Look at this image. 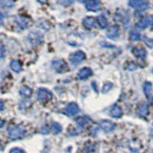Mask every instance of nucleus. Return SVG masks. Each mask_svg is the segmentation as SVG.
I'll use <instances>...</instances> for the list:
<instances>
[{
  "instance_id": "33",
  "label": "nucleus",
  "mask_w": 153,
  "mask_h": 153,
  "mask_svg": "<svg viewBox=\"0 0 153 153\" xmlns=\"http://www.w3.org/2000/svg\"><path fill=\"white\" fill-rule=\"evenodd\" d=\"M136 69H137V65L134 63V62H130L127 66V70H129V71H134Z\"/></svg>"
},
{
  "instance_id": "5",
  "label": "nucleus",
  "mask_w": 153,
  "mask_h": 153,
  "mask_svg": "<svg viewBox=\"0 0 153 153\" xmlns=\"http://www.w3.org/2000/svg\"><path fill=\"white\" fill-rule=\"evenodd\" d=\"M28 40L31 44L37 45V44H39V43H41V41L43 40V36L40 33L33 31L28 35Z\"/></svg>"
},
{
  "instance_id": "9",
  "label": "nucleus",
  "mask_w": 153,
  "mask_h": 153,
  "mask_svg": "<svg viewBox=\"0 0 153 153\" xmlns=\"http://www.w3.org/2000/svg\"><path fill=\"white\" fill-rule=\"evenodd\" d=\"M92 75H93L92 69L89 68V67H83V68H81L79 71V73H78V79H80V80L87 79Z\"/></svg>"
},
{
  "instance_id": "31",
  "label": "nucleus",
  "mask_w": 153,
  "mask_h": 153,
  "mask_svg": "<svg viewBox=\"0 0 153 153\" xmlns=\"http://www.w3.org/2000/svg\"><path fill=\"white\" fill-rule=\"evenodd\" d=\"M99 129H100V127H99L98 126H92V127H91V129H90V134H91V135H92V136H95L96 134L98 133Z\"/></svg>"
},
{
  "instance_id": "23",
  "label": "nucleus",
  "mask_w": 153,
  "mask_h": 153,
  "mask_svg": "<svg viewBox=\"0 0 153 153\" xmlns=\"http://www.w3.org/2000/svg\"><path fill=\"white\" fill-rule=\"evenodd\" d=\"M11 69L14 72H16V73H18V72H20L21 69H22V66H21V63L19 62L18 60H13L11 62Z\"/></svg>"
},
{
  "instance_id": "16",
  "label": "nucleus",
  "mask_w": 153,
  "mask_h": 153,
  "mask_svg": "<svg viewBox=\"0 0 153 153\" xmlns=\"http://www.w3.org/2000/svg\"><path fill=\"white\" fill-rule=\"evenodd\" d=\"M109 112H110V115H111V116L114 117V118H121L122 115H123L122 108L117 104L111 106V108H110V110H109Z\"/></svg>"
},
{
  "instance_id": "25",
  "label": "nucleus",
  "mask_w": 153,
  "mask_h": 153,
  "mask_svg": "<svg viewBox=\"0 0 153 153\" xmlns=\"http://www.w3.org/2000/svg\"><path fill=\"white\" fill-rule=\"evenodd\" d=\"M0 5L5 8H11L14 5V0H0Z\"/></svg>"
},
{
  "instance_id": "24",
  "label": "nucleus",
  "mask_w": 153,
  "mask_h": 153,
  "mask_svg": "<svg viewBox=\"0 0 153 153\" xmlns=\"http://www.w3.org/2000/svg\"><path fill=\"white\" fill-rule=\"evenodd\" d=\"M112 88H113V83L112 82H109V81H106V82L103 84L102 88V93H103V94L107 93Z\"/></svg>"
},
{
  "instance_id": "40",
  "label": "nucleus",
  "mask_w": 153,
  "mask_h": 153,
  "mask_svg": "<svg viewBox=\"0 0 153 153\" xmlns=\"http://www.w3.org/2000/svg\"><path fill=\"white\" fill-rule=\"evenodd\" d=\"M151 137H152V139H153V128L151 129Z\"/></svg>"
},
{
  "instance_id": "29",
  "label": "nucleus",
  "mask_w": 153,
  "mask_h": 153,
  "mask_svg": "<svg viewBox=\"0 0 153 153\" xmlns=\"http://www.w3.org/2000/svg\"><path fill=\"white\" fill-rule=\"evenodd\" d=\"M5 53H6V50H5V47L3 45L2 42H0V59H3L5 56Z\"/></svg>"
},
{
  "instance_id": "1",
  "label": "nucleus",
  "mask_w": 153,
  "mask_h": 153,
  "mask_svg": "<svg viewBox=\"0 0 153 153\" xmlns=\"http://www.w3.org/2000/svg\"><path fill=\"white\" fill-rule=\"evenodd\" d=\"M25 128L21 126H13L9 128L8 137L11 140H18L25 135Z\"/></svg>"
},
{
  "instance_id": "15",
  "label": "nucleus",
  "mask_w": 153,
  "mask_h": 153,
  "mask_svg": "<svg viewBox=\"0 0 153 153\" xmlns=\"http://www.w3.org/2000/svg\"><path fill=\"white\" fill-rule=\"evenodd\" d=\"M132 53L136 57H138V59H146V56H147L146 49L143 47H135L132 50Z\"/></svg>"
},
{
  "instance_id": "4",
  "label": "nucleus",
  "mask_w": 153,
  "mask_h": 153,
  "mask_svg": "<svg viewBox=\"0 0 153 153\" xmlns=\"http://www.w3.org/2000/svg\"><path fill=\"white\" fill-rule=\"evenodd\" d=\"M129 7L137 9L139 11H145V10L148 7V3L146 0H129L128 2Z\"/></svg>"
},
{
  "instance_id": "41",
  "label": "nucleus",
  "mask_w": 153,
  "mask_h": 153,
  "mask_svg": "<svg viewBox=\"0 0 153 153\" xmlns=\"http://www.w3.org/2000/svg\"><path fill=\"white\" fill-rule=\"evenodd\" d=\"M152 73H153V67H152Z\"/></svg>"
},
{
  "instance_id": "30",
  "label": "nucleus",
  "mask_w": 153,
  "mask_h": 153,
  "mask_svg": "<svg viewBox=\"0 0 153 153\" xmlns=\"http://www.w3.org/2000/svg\"><path fill=\"white\" fill-rule=\"evenodd\" d=\"M145 42L146 44L149 47V48H152L153 47V38H150V37H145Z\"/></svg>"
},
{
  "instance_id": "12",
  "label": "nucleus",
  "mask_w": 153,
  "mask_h": 153,
  "mask_svg": "<svg viewBox=\"0 0 153 153\" xmlns=\"http://www.w3.org/2000/svg\"><path fill=\"white\" fill-rule=\"evenodd\" d=\"M120 35V28L117 25H113L111 27H109V29L107 30L106 33V36L110 39H115L117 38Z\"/></svg>"
},
{
  "instance_id": "3",
  "label": "nucleus",
  "mask_w": 153,
  "mask_h": 153,
  "mask_svg": "<svg viewBox=\"0 0 153 153\" xmlns=\"http://www.w3.org/2000/svg\"><path fill=\"white\" fill-rule=\"evenodd\" d=\"M37 99L40 100L41 102H47L52 99V93L48 89L45 88H39L37 90Z\"/></svg>"
},
{
  "instance_id": "22",
  "label": "nucleus",
  "mask_w": 153,
  "mask_h": 153,
  "mask_svg": "<svg viewBox=\"0 0 153 153\" xmlns=\"http://www.w3.org/2000/svg\"><path fill=\"white\" fill-rule=\"evenodd\" d=\"M141 38V33L136 30H131L129 32V39L131 41H138Z\"/></svg>"
},
{
  "instance_id": "2",
  "label": "nucleus",
  "mask_w": 153,
  "mask_h": 153,
  "mask_svg": "<svg viewBox=\"0 0 153 153\" xmlns=\"http://www.w3.org/2000/svg\"><path fill=\"white\" fill-rule=\"evenodd\" d=\"M85 59H86V55L82 51H76L74 53H72L69 57L70 62L74 65L79 64L80 62H82Z\"/></svg>"
},
{
  "instance_id": "21",
  "label": "nucleus",
  "mask_w": 153,
  "mask_h": 153,
  "mask_svg": "<svg viewBox=\"0 0 153 153\" xmlns=\"http://www.w3.org/2000/svg\"><path fill=\"white\" fill-rule=\"evenodd\" d=\"M88 123H89V118L86 117V116L79 117L76 120V123L78 124L79 127H84Z\"/></svg>"
},
{
  "instance_id": "34",
  "label": "nucleus",
  "mask_w": 153,
  "mask_h": 153,
  "mask_svg": "<svg viewBox=\"0 0 153 153\" xmlns=\"http://www.w3.org/2000/svg\"><path fill=\"white\" fill-rule=\"evenodd\" d=\"M40 132H41L42 134H48V133H49V128H48V126H43L41 127Z\"/></svg>"
},
{
  "instance_id": "32",
  "label": "nucleus",
  "mask_w": 153,
  "mask_h": 153,
  "mask_svg": "<svg viewBox=\"0 0 153 153\" xmlns=\"http://www.w3.org/2000/svg\"><path fill=\"white\" fill-rule=\"evenodd\" d=\"M10 153H26V152L19 147H14V148H12V149L10 150Z\"/></svg>"
},
{
  "instance_id": "26",
  "label": "nucleus",
  "mask_w": 153,
  "mask_h": 153,
  "mask_svg": "<svg viewBox=\"0 0 153 153\" xmlns=\"http://www.w3.org/2000/svg\"><path fill=\"white\" fill-rule=\"evenodd\" d=\"M52 129H53V131H54V133L56 134H59L62 130L60 124L57 123H52Z\"/></svg>"
},
{
  "instance_id": "18",
  "label": "nucleus",
  "mask_w": 153,
  "mask_h": 153,
  "mask_svg": "<svg viewBox=\"0 0 153 153\" xmlns=\"http://www.w3.org/2000/svg\"><path fill=\"white\" fill-rule=\"evenodd\" d=\"M137 112H138V115L140 117L145 118V117L147 116V114H148V106L146 103H143V104H141L140 106L138 107Z\"/></svg>"
},
{
  "instance_id": "20",
  "label": "nucleus",
  "mask_w": 153,
  "mask_h": 153,
  "mask_svg": "<svg viewBox=\"0 0 153 153\" xmlns=\"http://www.w3.org/2000/svg\"><path fill=\"white\" fill-rule=\"evenodd\" d=\"M19 93H20V95L22 96V97L28 99L32 96L33 91L31 88H29L28 86H22V87L20 88V90H19Z\"/></svg>"
},
{
  "instance_id": "27",
  "label": "nucleus",
  "mask_w": 153,
  "mask_h": 153,
  "mask_svg": "<svg viewBox=\"0 0 153 153\" xmlns=\"http://www.w3.org/2000/svg\"><path fill=\"white\" fill-rule=\"evenodd\" d=\"M17 24H18V26L20 27V29H25L27 28V22H26V19L25 18H23V17H20V18H18L17 19Z\"/></svg>"
},
{
  "instance_id": "17",
  "label": "nucleus",
  "mask_w": 153,
  "mask_h": 153,
  "mask_svg": "<svg viewBox=\"0 0 153 153\" xmlns=\"http://www.w3.org/2000/svg\"><path fill=\"white\" fill-rule=\"evenodd\" d=\"M143 92H145V95L147 98L150 99L152 97V84L149 81H146L143 85Z\"/></svg>"
},
{
  "instance_id": "6",
  "label": "nucleus",
  "mask_w": 153,
  "mask_h": 153,
  "mask_svg": "<svg viewBox=\"0 0 153 153\" xmlns=\"http://www.w3.org/2000/svg\"><path fill=\"white\" fill-rule=\"evenodd\" d=\"M52 67L57 73H63L67 70V64L63 59H56L52 62Z\"/></svg>"
},
{
  "instance_id": "36",
  "label": "nucleus",
  "mask_w": 153,
  "mask_h": 153,
  "mask_svg": "<svg viewBox=\"0 0 153 153\" xmlns=\"http://www.w3.org/2000/svg\"><path fill=\"white\" fill-rule=\"evenodd\" d=\"M3 19H4V16H3V13L0 12V26L2 25V23H3Z\"/></svg>"
},
{
  "instance_id": "7",
  "label": "nucleus",
  "mask_w": 153,
  "mask_h": 153,
  "mask_svg": "<svg viewBox=\"0 0 153 153\" xmlns=\"http://www.w3.org/2000/svg\"><path fill=\"white\" fill-rule=\"evenodd\" d=\"M116 17L119 19L120 21H121L123 24H127L130 20V16H129V13L127 11L123 9H118L117 12H116Z\"/></svg>"
},
{
  "instance_id": "19",
  "label": "nucleus",
  "mask_w": 153,
  "mask_h": 153,
  "mask_svg": "<svg viewBox=\"0 0 153 153\" xmlns=\"http://www.w3.org/2000/svg\"><path fill=\"white\" fill-rule=\"evenodd\" d=\"M97 23L99 24V26H100V29H105V28H107V26H108L107 19L104 16H102V14H100V16H99L97 17Z\"/></svg>"
},
{
  "instance_id": "38",
  "label": "nucleus",
  "mask_w": 153,
  "mask_h": 153,
  "mask_svg": "<svg viewBox=\"0 0 153 153\" xmlns=\"http://www.w3.org/2000/svg\"><path fill=\"white\" fill-rule=\"evenodd\" d=\"M3 126H4V122H3V120L0 119V128H1Z\"/></svg>"
},
{
  "instance_id": "37",
  "label": "nucleus",
  "mask_w": 153,
  "mask_h": 153,
  "mask_svg": "<svg viewBox=\"0 0 153 153\" xmlns=\"http://www.w3.org/2000/svg\"><path fill=\"white\" fill-rule=\"evenodd\" d=\"M37 1L39 3H41V4H45V3L48 2V0H37Z\"/></svg>"
},
{
  "instance_id": "35",
  "label": "nucleus",
  "mask_w": 153,
  "mask_h": 153,
  "mask_svg": "<svg viewBox=\"0 0 153 153\" xmlns=\"http://www.w3.org/2000/svg\"><path fill=\"white\" fill-rule=\"evenodd\" d=\"M4 109V102L2 100H0V111H2Z\"/></svg>"
},
{
  "instance_id": "10",
  "label": "nucleus",
  "mask_w": 153,
  "mask_h": 153,
  "mask_svg": "<svg viewBox=\"0 0 153 153\" xmlns=\"http://www.w3.org/2000/svg\"><path fill=\"white\" fill-rule=\"evenodd\" d=\"M79 112V105L76 102H70L65 108V113L68 115V116H75Z\"/></svg>"
},
{
  "instance_id": "39",
  "label": "nucleus",
  "mask_w": 153,
  "mask_h": 153,
  "mask_svg": "<svg viewBox=\"0 0 153 153\" xmlns=\"http://www.w3.org/2000/svg\"><path fill=\"white\" fill-rule=\"evenodd\" d=\"M150 25L152 26V29H153V17H150Z\"/></svg>"
},
{
  "instance_id": "8",
  "label": "nucleus",
  "mask_w": 153,
  "mask_h": 153,
  "mask_svg": "<svg viewBox=\"0 0 153 153\" xmlns=\"http://www.w3.org/2000/svg\"><path fill=\"white\" fill-rule=\"evenodd\" d=\"M102 7L100 0H86L85 1V8L87 11L90 12H97Z\"/></svg>"
},
{
  "instance_id": "28",
  "label": "nucleus",
  "mask_w": 153,
  "mask_h": 153,
  "mask_svg": "<svg viewBox=\"0 0 153 153\" xmlns=\"http://www.w3.org/2000/svg\"><path fill=\"white\" fill-rule=\"evenodd\" d=\"M59 3L61 5V6H70V5L73 3V0H59Z\"/></svg>"
},
{
  "instance_id": "13",
  "label": "nucleus",
  "mask_w": 153,
  "mask_h": 153,
  "mask_svg": "<svg viewBox=\"0 0 153 153\" xmlns=\"http://www.w3.org/2000/svg\"><path fill=\"white\" fill-rule=\"evenodd\" d=\"M150 25V17L149 16H143L138 20L136 23V27L140 30H143L146 29L147 26Z\"/></svg>"
},
{
  "instance_id": "14",
  "label": "nucleus",
  "mask_w": 153,
  "mask_h": 153,
  "mask_svg": "<svg viewBox=\"0 0 153 153\" xmlns=\"http://www.w3.org/2000/svg\"><path fill=\"white\" fill-rule=\"evenodd\" d=\"M96 23H97V19L93 16H87L82 20V25L86 29H93L96 26Z\"/></svg>"
},
{
  "instance_id": "11",
  "label": "nucleus",
  "mask_w": 153,
  "mask_h": 153,
  "mask_svg": "<svg viewBox=\"0 0 153 153\" xmlns=\"http://www.w3.org/2000/svg\"><path fill=\"white\" fill-rule=\"evenodd\" d=\"M100 126L102 127V130L106 133L113 131L115 127H116L115 123H113L111 121H107V120H102V121L100 123Z\"/></svg>"
}]
</instances>
